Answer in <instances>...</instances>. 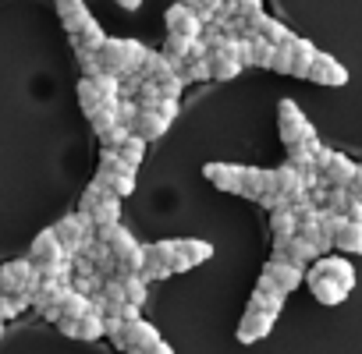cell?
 <instances>
[{
    "label": "cell",
    "mask_w": 362,
    "mask_h": 354,
    "mask_svg": "<svg viewBox=\"0 0 362 354\" xmlns=\"http://www.w3.org/2000/svg\"><path fill=\"white\" fill-rule=\"evenodd\" d=\"M305 283L320 305H341L355 287V266L344 255H323L305 269Z\"/></svg>",
    "instance_id": "obj_1"
},
{
    "label": "cell",
    "mask_w": 362,
    "mask_h": 354,
    "mask_svg": "<svg viewBox=\"0 0 362 354\" xmlns=\"http://www.w3.org/2000/svg\"><path fill=\"white\" fill-rule=\"evenodd\" d=\"M96 57H100V71H103V75L124 82V78L139 75V64H142V57H146V47H142L139 39H124V36H121V39H107Z\"/></svg>",
    "instance_id": "obj_2"
},
{
    "label": "cell",
    "mask_w": 362,
    "mask_h": 354,
    "mask_svg": "<svg viewBox=\"0 0 362 354\" xmlns=\"http://www.w3.org/2000/svg\"><path fill=\"white\" fill-rule=\"evenodd\" d=\"M277 131H281V142H284L288 149L305 145V142H316L313 124L305 121V114H302L298 103H291V99H281V106H277Z\"/></svg>",
    "instance_id": "obj_3"
},
{
    "label": "cell",
    "mask_w": 362,
    "mask_h": 354,
    "mask_svg": "<svg viewBox=\"0 0 362 354\" xmlns=\"http://www.w3.org/2000/svg\"><path fill=\"white\" fill-rule=\"evenodd\" d=\"M40 287V269L29 259H15L8 266H0V294H25L33 298Z\"/></svg>",
    "instance_id": "obj_4"
},
{
    "label": "cell",
    "mask_w": 362,
    "mask_h": 354,
    "mask_svg": "<svg viewBox=\"0 0 362 354\" xmlns=\"http://www.w3.org/2000/svg\"><path fill=\"white\" fill-rule=\"evenodd\" d=\"M68 255H64V245L57 241V234H54V227H47V231H40L36 234V241H33V252H29V262L43 273V269H54V266H61Z\"/></svg>",
    "instance_id": "obj_5"
},
{
    "label": "cell",
    "mask_w": 362,
    "mask_h": 354,
    "mask_svg": "<svg viewBox=\"0 0 362 354\" xmlns=\"http://www.w3.org/2000/svg\"><path fill=\"white\" fill-rule=\"evenodd\" d=\"M163 25H167V36H181V39H199L203 36V22L192 15V8L185 4V0L167 8Z\"/></svg>",
    "instance_id": "obj_6"
},
{
    "label": "cell",
    "mask_w": 362,
    "mask_h": 354,
    "mask_svg": "<svg viewBox=\"0 0 362 354\" xmlns=\"http://www.w3.org/2000/svg\"><path fill=\"white\" fill-rule=\"evenodd\" d=\"M263 276H270V280L277 283V291L288 298L291 291H298V287H302V280H305V269H302V266H295V262H288L284 255H274V259L267 262Z\"/></svg>",
    "instance_id": "obj_7"
},
{
    "label": "cell",
    "mask_w": 362,
    "mask_h": 354,
    "mask_svg": "<svg viewBox=\"0 0 362 354\" xmlns=\"http://www.w3.org/2000/svg\"><path fill=\"white\" fill-rule=\"evenodd\" d=\"M309 82H316V85H330V89H341V85H348V68H344L341 61H334L330 54H320V50H316V61H313Z\"/></svg>",
    "instance_id": "obj_8"
},
{
    "label": "cell",
    "mask_w": 362,
    "mask_h": 354,
    "mask_svg": "<svg viewBox=\"0 0 362 354\" xmlns=\"http://www.w3.org/2000/svg\"><path fill=\"white\" fill-rule=\"evenodd\" d=\"M249 308L252 312H263V315H281V308H284V294L277 291V283L270 280V276H259L256 280V291H252V298H249Z\"/></svg>",
    "instance_id": "obj_9"
},
{
    "label": "cell",
    "mask_w": 362,
    "mask_h": 354,
    "mask_svg": "<svg viewBox=\"0 0 362 354\" xmlns=\"http://www.w3.org/2000/svg\"><path fill=\"white\" fill-rule=\"evenodd\" d=\"M57 326H61V333H64V336H75V340H100V336L107 333V329H103V315H100V312H86V315H82V319H75V322H71V319H61Z\"/></svg>",
    "instance_id": "obj_10"
},
{
    "label": "cell",
    "mask_w": 362,
    "mask_h": 354,
    "mask_svg": "<svg viewBox=\"0 0 362 354\" xmlns=\"http://www.w3.org/2000/svg\"><path fill=\"white\" fill-rule=\"evenodd\" d=\"M355 159H348L344 152H334V159L320 170V181L327 185V188H348L351 185V177H355Z\"/></svg>",
    "instance_id": "obj_11"
},
{
    "label": "cell",
    "mask_w": 362,
    "mask_h": 354,
    "mask_svg": "<svg viewBox=\"0 0 362 354\" xmlns=\"http://www.w3.org/2000/svg\"><path fill=\"white\" fill-rule=\"evenodd\" d=\"M57 18H61V25H64L68 36L82 32V29L93 22V15H89V8H86V0H57Z\"/></svg>",
    "instance_id": "obj_12"
},
{
    "label": "cell",
    "mask_w": 362,
    "mask_h": 354,
    "mask_svg": "<svg viewBox=\"0 0 362 354\" xmlns=\"http://www.w3.org/2000/svg\"><path fill=\"white\" fill-rule=\"evenodd\" d=\"M203 177H206L214 188H221V192H235V195H238L242 166H235V163H206V166H203Z\"/></svg>",
    "instance_id": "obj_13"
},
{
    "label": "cell",
    "mask_w": 362,
    "mask_h": 354,
    "mask_svg": "<svg viewBox=\"0 0 362 354\" xmlns=\"http://www.w3.org/2000/svg\"><path fill=\"white\" fill-rule=\"evenodd\" d=\"M270 329H274V315H263V312H252V308H245V315H242V322H238V340L242 343H256V340H263V336H270Z\"/></svg>",
    "instance_id": "obj_14"
},
{
    "label": "cell",
    "mask_w": 362,
    "mask_h": 354,
    "mask_svg": "<svg viewBox=\"0 0 362 354\" xmlns=\"http://www.w3.org/2000/svg\"><path fill=\"white\" fill-rule=\"evenodd\" d=\"M249 32H252V36H259V39H267V43H274V47H288V43L295 39V32H291L284 22L270 18V15H259V18L249 25Z\"/></svg>",
    "instance_id": "obj_15"
},
{
    "label": "cell",
    "mask_w": 362,
    "mask_h": 354,
    "mask_svg": "<svg viewBox=\"0 0 362 354\" xmlns=\"http://www.w3.org/2000/svg\"><path fill=\"white\" fill-rule=\"evenodd\" d=\"M156 343H160V333H156V326H149L146 319L124 326V350H139V354H146V350H153Z\"/></svg>",
    "instance_id": "obj_16"
},
{
    "label": "cell",
    "mask_w": 362,
    "mask_h": 354,
    "mask_svg": "<svg viewBox=\"0 0 362 354\" xmlns=\"http://www.w3.org/2000/svg\"><path fill=\"white\" fill-rule=\"evenodd\" d=\"M170 124L156 114V110H139V117L132 121V135H139L146 145L149 142H156V138H163V131H167Z\"/></svg>",
    "instance_id": "obj_17"
},
{
    "label": "cell",
    "mask_w": 362,
    "mask_h": 354,
    "mask_svg": "<svg viewBox=\"0 0 362 354\" xmlns=\"http://www.w3.org/2000/svg\"><path fill=\"white\" fill-rule=\"evenodd\" d=\"M270 231H274V252H281V248L298 234V220H295V213H291V209H277V213H270Z\"/></svg>",
    "instance_id": "obj_18"
},
{
    "label": "cell",
    "mask_w": 362,
    "mask_h": 354,
    "mask_svg": "<svg viewBox=\"0 0 362 354\" xmlns=\"http://www.w3.org/2000/svg\"><path fill=\"white\" fill-rule=\"evenodd\" d=\"M274 43L259 39V36H245L242 39V64H256V68H270V57H274Z\"/></svg>",
    "instance_id": "obj_19"
},
{
    "label": "cell",
    "mask_w": 362,
    "mask_h": 354,
    "mask_svg": "<svg viewBox=\"0 0 362 354\" xmlns=\"http://www.w3.org/2000/svg\"><path fill=\"white\" fill-rule=\"evenodd\" d=\"M313 61H316V47H313L309 39L295 36V39H291V75H295V78H309Z\"/></svg>",
    "instance_id": "obj_20"
},
{
    "label": "cell",
    "mask_w": 362,
    "mask_h": 354,
    "mask_svg": "<svg viewBox=\"0 0 362 354\" xmlns=\"http://www.w3.org/2000/svg\"><path fill=\"white\" fill-rule=\"evenodd\" d=\"M167 75H177V64H170L163 54H149V50H146V57H142V64H139V78H142V82H160V78H167Z\"/></svg>",
    "instance_id": "obj_21"
},
{
    "label": "cell",
    "mask_w": 362,
    "mask_h": 354,
    "mask_svg": "<svg viewBox=\"0 0 362 354\" xmlns=\"http://www.w3.org/2000/svg\"><path fill=\"white\" fill-rule=\"evenodd\" d=\"M174 252H177V259H185L189 266H199V262L214 259V245L196 241V238H177L174 241Z\"/></svg>",
    "instance_id": "obj_22"
},
{
    "label": "cell",
    "mask_w": 362,
    "mask_h": 354,
    "mask_svg": "<svg viewBox=\"0 0 362 354\" xmlns=\"http://www.w3.org/2000/svg\"><path fill=\"white\" fill-rule=\"evenodd\" d=\"M103 43H107V32L100 29V22H96V18H93L82 32H75V36H71V47H75L78 54H100V50H103Z\"/></svg>",
    "instance_id": "obj_23"
},
{
    "label": "cell",
    "mask_w": 362,
    "mask_h": 354,
    "mask_svg": "<svg viewBox=\"0 0 362 354\" xmlns=\"http://www.w3.org/2000/svg\"><path fill=\"white\" fill-rule=\"evenodd\" d=\"M89 220H93L96 231H103V227H117V224H121V199L107 195L103 202H96V206L89 209Z\"/></svg>",
    "instance_id": "obj_24"
},
{
    "label": "cell",
    "mask_w": 362,
    "mask_h": 354,
    "mask_svg": "<svg viewBox=\"0 0 362 354\" xmlns=\"http://www.w3.org/2000/svg\"><path fill=\"white\" fill-rule=\"evenodd\" d=\"M238 195H245V199H263L267 195V170H259V166H242V185H238Z\"/></svg>",
    "instance_id": "obj_25"
},
{
    "label": "cell",
    "mask_w": 362,
    "mask_h": 354,
    "mask_svg": "<svg viewBox=\"0 0 362 354\" xmlns=\"http://www.w3.org/2000/svg\"><path fill=\"white\" fill-rule=\"evenodd\" d=\"M334 248L344 255H362V224H341V231L334 234Z\"/></svg>",
    "instance_id": "obj_26"
},
{
    "label": "cell",
    "mask_w": 362,
    "mask_h": 354,
    "mask_svg": "<svg viewBox=\"0 0 362 354\" xmlns=\"http://www.w3.org/2000/svg\"><path fill=\"white\" fill-rule=\"evenodd\" d=\"M274 255H284V259H288V262H295V266H305V262H316V259H320V255H316V248H313L302 234H295V238H291L281 252H274Z\"/></svg>",
    "instance_id": "obj_27"
},
{
    "label": "cell",
    "mask_w": 362,
    "mask_h": 354,
    "mask_svg": "<svg viewBox=\"0 0 362 354\" xmlns=\"http://www.w3.org/2000/svg\"><path fill=\"white\" fill-rule=\"evenodd\" d=\"M114 280H117V287L124 291V301H128V305H142V301H146V280H142L139 273H114Z\"/></svg>",
    "instance_id": "obj_28"
},
{
    "label": "cell",
    "mask_w": 362,
    "mask_h": 354,
    "mask_svg": "<svg viewBox=\"0 0 362 354\" xmlns=\"http://www.w3.org/2000/svg\"><path fill=\"white\" fill-rule=\"evenodd\" d=\"M86 312H93V298H86V294H78L75 287L64 294V301H61V319H82Z\"/></svg>",
    "instance_id": "obj_29"
},
{
    "label": "cell",
    "mask_w": 362,
    "mask_h": 354,
    "mask_svg": "<svg viewBox=\"0 0 362 354\" xmlns=\"http://www.w3.org/2000/svg\"><path fill=\"white\" fill-rule=\"evenodd\" d=\"M192 43H196V39H181V36H163V50H160V54H163V57H167L170 64H177V68H181V64L189 61V54H192Z\"/></svg>",
    "instance_id": "obj_30"
},
{
    "label": "cell",
    "mask_w": 362,
    "mask_h": 354,
    "mask_svg": "<svg viewBox=\"0 0 362 354\" xmlns=\"http://www.w3.org/2000/svg\"><path fill=\"white\" fill-rule=\"evenodd\" d=\"M75 92H78V106H82L86 117L103 106V96H100V89L93 85V78H78V89H75Z\"/></svg>",
    "instance_id": "obj_31"
},
{
    "label": "cell",
    "mask_w": 362,
    "mask_h": 354,
    "mask_svg": "<svg viewBox=\"0 0 362 354\" xmlns=\"http://www.w3.org/2000/svg\"><path fill=\"white\" fill-rule=\"evenodd\" d=\"M177 78L181 82H206V78H214V68H210V57L206 61H185V64H181L177 68Z\"/></svg>",
    "instance_id": "obj_32"
},
{
    "label": "cell",
    "mask_w": 362,
    "mask_h": 354,
    "mask_svg": "<svg viewBox=\"0 0 362 354\" xmlns=\"http://www.w3.org/2000/svg\"><path fill=\"white\" fill-rule=\"evenodd\" d=\"M117 156H121L128 166H139V163H142V156H146V142H142L139 135H128V138H124V145L117 149Z\"/></svg>",
    "instance_id": "obj_33"
},
{
    "label": "cell",
    "mask_w": 362,
    "mask_h": 354,
    "mask_svg": "<svg viewBox=\"0 0 362 354\" xmlns=\"http://www.w3.org/2000/svg\"><path fill=\"white\" fill-rule=\"evenodd\" d=\"M185 4L192 8V15L206 25V22H214L217 18V11L224 8V0H185Z\"/></svg>",
    "instance_id": "obj_34"
},
{
    "label": "cell",
    "mask_w": 362,
    "mask_h": 354,
    "mask_svg": "<svg viewBox=\"0 0 362 354\" xmlns=\"http://www.w3.org/2000/svg\"><path fill=\"white\" fill-rule=\"evenodd\" d=\"M128 135H132V128L117 121V124H114L107 135H100V142H103V152H117V149L124 145V138H128Z\"/></svg>",
    "instance_id": "obj_35"
},
{
    "label": "cell",
    "mask_w": 362,
    "mask_h": 354,
    "mask_svg": "<svg viewBox=\"0 0 362 354\" xmlns=\"http://www.w3.org/2000/svg\"><path fill=\"white\" fill-rule=\"evenodd\" d=\"M89 121H93V131H96V135H107V131L117 124V110H110V106H100L96 114H89Z\"/></svg>",
    "instance_id": "obj_36"
},
{
    "label": "cell",
    "mask_w": 362,
    "mask_h": 354,
    "mask_svg": "<svg viewBox=\"0 0 362 354\" xmlns=\"http://www.w3.org/2000/svg\"><path fill=\"white\" fill-rule=\"evenodd\" d=\"M210 68H214V78H217V82H231V78L242 75V64H235V61H217V57H210Z\"/></svg>",
    "instance_id": "obj_37"
},
{
    "label": "cell",
    "mask_w": 362,
    "mask_h": 354,
    "mask_svg": "<svg viewBox=\"0 0 362 354\" xmlns=\"http://www.w3.org/2000/svg\"><path fill=\"white\" fill-rule=\"evenodd\" d=\"M348 202H351V195H348V188H327V206H323V209H330V213H337V216H344V209H348Z\"/></svg>",
    "instance_id": "obj_38"
},
{
    "label": "cell",
    "mask_w": 362,
    "mask_h": 354,
    "mask_svg": "<svg viewBox=\"0 0 362 354\" xmlns=\"http://www.w3.org/2000/svg\"><path fill=\"white\" fill-rule=\"evenodd\" d=\"M235 15L252 25V22L263 15V0H235Z\"/></svg>",
    "instance_id": "obj_39"
},
{
    "label": "cell",
    "mask_w": 362,
    "mask_h": 354,
    "mask_svg": "<svg viewBox=\"0 0 362 354\" xmlns=\"http://www.w3.org/2000/svg\"><path fill=\"white\" fill-rule=\"evenodd\" d=\"M270 71H277V75H291V43L274 50V57H270Z\"/></svg>",
    "instance_id": "obj_40"
},
{
    "label": "cell",
    "mask_w": 362,
    "mask_h": 354,
    "mask_svg": "<svg viewBox=\"0 0 362 354\" xmlns=\"http://www.w3.org/2000/svg\"><path fill=\"white\" fill-rule=\"evenodd\" d=\"M135 117H139V103H135V99H128V96H121V103H117V121L132 128V121H135Z\"/></svg>",
    "instance_id": "obj_41"
},
{
    "label": "cell",
    "mask_w": 362,
    "mask_h": 354,
    "mask_svg": "<svg viewBox=\"0 0 362 354\" xmlns=\"http://www.w3.org/2000/svg\"><path fill=\"white\" fill-rule=\"evenodd\" d=\"M78 68H82V78H96V75H103L96 54H78Z\"/></svg>",
    "instance_id": "obj_42"
},
{
    "label": "cell",
    "mask_w": 362,
    "mask_h": 354,
    "mask_svg": "<svg viewBox=\"0 0 362 354\" xmlns=\"http://www.w3.org/2000/svg\"><path fill=\"white\" fill-rule=\"evenodd\" d=\"M156 114L170 124V121L177 117V99H160V103H156Z\"/></svg>",
    "instance_id": "obj_43"
},
{
    "label": "cell",
    "mask_w": 362,
    "mask_h": 354,
    "mask_svg": "<svg viewBox=\"0 0 362 354\" xmlns=\"http://www.w3.org/2000/svg\"><path fill=\"white\" fill-rule=\"evenodd\" d=\"M344 220H348V224H362V199H351V202H348Z\"/></svg>",
    "instance_id": "obj_44"
},
{
    "label": "cell",
    "mask_w": 362,
    "mask_h": 354,
    "mask_svg": "<svg viewBox=\"0 0 362 354\" xmlns=\"http://www.w3.org/2000/svg\"><path fill=\"white\" fill-rule=\"evenodd\" d=\"M348 195H351V199H362V166H355V177H351V185H348Z\"/></svg>",
    "instance_id": "obj_45"
},
{
    "label": "cell",
    "mask_w": 362,
    "mask_h": 354,
    "mask_svg": "<svg viewBox=\"0 0 362 354\" xmlns=\"http://www.w3.org/2000/svg\"><path fill=\"white\" fill-rule=\"evenodd\" d=\"M117 8H124V11H135V8H142V0H114Z\"/></svg>",
    "instance_id": "obj_46"
},
{
    "label": "cell",
    "mask_w": 362,
    "mask_h": 354,
    "mask_svg": "<svg viewBox=\"0 0 362 354\" xmlns=\"http://www.w3.org/2000/svg\"><path fill=\"white\" fill-rule=\"evenodd\" d=\"M0 336H4V326H0Z\"/></svg>",
    "instance_id": "obj_47"
},
{
    "label": "cell",
    "mask_w": 362,
    "mask_h": 354,
    "mask_svg": "<svg viewBox=\"0 0 362 354\" xmlns=\"http://www.w3.org/2000/svg\"><path fill=\"white\" fill-rule=\"evenodd\" d=\"M224 4H235V0H224Z\"/></svg>",
    "instance_id": "obj_48"
},
{
    "label": "cell",
    "mask_w": 362,
    "mask_h": 354,
    "mask_svg": "<svg viewBox=\"0 0 362 354\" xmlns=\"http://www.w3.org/2000/svg\"><path fill=\"white\" fill-rule=\"evenodd\" d=\"M0 326H4V322H0Z\"/></svg>",
    "instance_id": "obj_49"
}]
</instances>
